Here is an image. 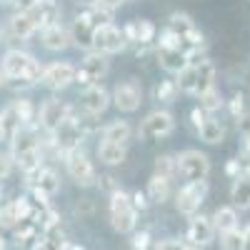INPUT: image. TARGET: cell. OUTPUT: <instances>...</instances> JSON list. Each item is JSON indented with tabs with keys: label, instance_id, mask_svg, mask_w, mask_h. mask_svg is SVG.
Returning <instances> with one entry per match:
<instances>
[{
	"label": "cell",
	"instance_id": "obj_42",
	"mask_svg": "<svg viewBox=\"0 0 250 250\" xmlns=\"http://www.w3.org/2000/svg\"><path fill=\"white\" fill-rule=\"evenodd\" d=\"M95 185L100 188V190H103V193H108V195H113L115 190H120V185H118V180H115L113 175H100Z\"/></svg>",
	"mask_w": 250,
	"mask_h": 250
},
{
	"label": "cell",
	"instance_id": "obj_10",
	"mask_svg": "<svg viewBox=\"0 0 250 250\" xmlns=\"http://www.w3.org/2000/svg\"><path fill=\"white\" fill-rule=\"evenodd\" d=\"M113 103L118 105L120 113H135L143 103V90L135 80H125V83H118L113 88Z\"/></svg>",
	"mask_w": 250,
	"mask_h": 250
},
{
	"label": "cell",
	"instance_id": "obj_53",
	"mask_svg": "<svg viewBox=\"0 0 250 250\" xmlns=\"http://www.w3.org/2000/svg\"><path fill=\"white\" fill-rule=\"evenodd\" d=\"M125 3V0H100V8H105V10H115Z\"/></svg>",
	"mask_w": 250,
	"mask_h": 250
},
{
	"label": "cell",
	"instance_id": "obj_40",
	"mask_svg": "<svg viewBox=\"0 0 250 250\" xmlns=\"http://www.w3.org/2000/svg\"><path fill=\"white\" fill-rule=\"evenodd\" d=\"M230 115L235 118V120H240L243 115H248V110H245V95L243 93H235L233 98H230Z\"/></svg>",
	"mask_w": 250,
	"mask_h": 250
},
{
	"label": "cell",
	"instance_id": "obj_59",
	"mask_svg": "<svg viewBox=\"0 0 250 250\" xmlns=\"http://www.w3.org/2000/svg\"><path fill=\"white\" fill-rule=\"evenodd\" d=\"M0 250H5V240H3V235H0Z\"/></svg>",
	"mask_w": 250,
	"mask_h": 250
},
{
	"label": "cell",
	"instance_id": "obj_32",
	"mask_svg": "<svg viewBox=\"0 0 250 250\" xmlns=\"http://www.w3.org/2000/svg\"><path fill=\"white\" fill-rule=\"evenodd\" d=\"M200 98V110L203 113H215V110H220L223 108V95H220V90L218 88H210V90H205L203 95H198Z\"/></svg>",
	"mask_w": 250,
	"mask_h": 250
},
{
	"label": "cell",
	"instance_id": "obj_19",
	"mask_svg": "<svg viewBox=\"0 0 250 250\" xmlns=\"http://www.w3.org/2000/svg\"><path fill=\"white\" fill-rule=\"evenodd\" d=\"M43 45H45V50H50V53H60V50H65L68 45H73V40H70V30H68L65 25H60V23H55V25L45 28V30H43Z\"/></svg>",
	"mask_w": 250,
	"mask_h": 250
},
{
	"label": "cell",
	"instance_id": "obj_9",
	"mask_svg": "<svg viewBox=\"0 0 250 250\" xmlns=\"http://www.w3.org/2000/svg\"><path fill=\"white\" fill-rule=\"evenodd\" d=\"M128 48L123 38V30L115 28V25H105V28H98L95 35H93V50L100 53V55H113V53H120Z\"/></svg>",
	"mask_w": 250,
	"mask_h": 250
},
{
	"label": "cell",
	"instance_id": "obj_21",
	"mask_svg": "<svg viewBox=\"0 0 250 250\" xmlns=\"http://www.w3.org/2000/svg\"><path fill=\"white\" fill-rule=\"evenodd\" d=\"M130 138H133V128L128 120H113L110 125L103 128V140H108V143H118V145L128 148Z\"/></svg>",
	"mask_w": 250,
	"mask_h": 250
},
{
	"label": "cell",
	"instance_id": "obj_16",
	"mask_svg": "<svg viewBox=\"0 0 250 250\" xmlns=\"http://www.w3.org/2000/svg\"><path fill=\"white\" fill-rule=\"evenodd\" d=\"M110 93L103 88V85H90L85 88V93H83L80 103H83V110L85 113H93V115H100V113H105L108 105H110Z\"/></svg>",
	"mask_w": 250,
	"mask_h": 250
},
{
	"label": "cell",
	"instance_id": "obj_29",
	"mask_svg": "<svg viewBox=\"0 0 250 250\" xmlns=\"http://www.w3.org/2000/svg\"><path fill=\"white\" fill-rule=\"evenodd\" d=\"M153 175H160V178H173L178 175V155H168V153H163L155 158V173Z\"/></svg>",
	"mask_w": 250,
	"mask_h": 250
},
{
	"label": "cell",
	"instance_id": "obj_20",
	"mask_svg": "<svg viewBox=\"0 0 250 250\" xmlns=\"http://www.w3.org/2000/svg\"><path fill=\"white\" fill-rule=\"evenodd\" d=\"M8 28H10V35L18 38V40H28V38L38 30L35 23L30 20V15H28L25 10H15V13L10 15V20H8Z\"/></svg>",
	"mask_w": 250,
	"mask_h": 250
},
{
	"label": "cell",
	"instance_id": "obj_34",
	"mask_svg": "<svg viewBox=\"0 0 250 250\" xmlns=\"http://www.w3.org/2000/svg\"><path fill=\"white\" fill-rule=\"evenodd\" d=\"M75 118V123H78V128H80V133L83 135H93V133H98L100 130V115H93V113H85L83 110L80 115H73Z\"/></svg>",
	"mask_w": 250,
	"mask_h": 250
},
{
	"label": "cell",
	"instance_id": "obj_5",
	"mask_svg": "<svg viewBox=\"0 0 250 250\" xmlns=\"http://www.w3.org/2000/svg\"><path fill=\"white\" fill-rule=\"evenodd\" d=\"M175 130V118L173 113L168 110H153L143 118L140 128H138V135L140 140H158V138H165Z\"/></svg>",
	"mask_w": 250,
	"mask_h": 250
},
{
	"label": "cell",
	"instance_id": "obj_11",
	"mask_svg": "<svg viewBox=\"0 0 250 250\" xmlns=\"http://www.w3.org/2000/svg\"><path fill=\"white\" fill-rule=\"evenodd\" d=\"M40 83L50 90H62V88H68L70 83H75V68L70 62H50V65L43 68Z\"/></svg>",
	"mask_w": 250,
	"mask_h": 250
},
{
	"label": "cell",
	"instance_id": "obj_22",
	"mask_svg": "<svg viewBox=\"0 0 250 250\" xmlns=\"http://www.w3.org/2000/svg\"><path fill=\"white\" fill-rule=\"evenodd\" d=\"M158 62H160V68L163 70H168V73H183L188 68V58L183 50H168V48H158Z\"/></svg>",
	"mask_w": 250,
	"mask_h": 250
},
{
	"label": "cell",
	"instance_id": "obj_50",
	"mask_svg": "<svg viewBox=\"0 0 250 250\" xmlns=\"http://www.w3.org/2000/svg\"><path fill=\"white\" fill-rule=\"evenodd\" d=\"M238 133H240L245 140L250 138V113H248V115H243V118L238 120Z\"/></svg>",
	"mask_w": 250,
	"mask_h": 250
},
{
	"label": "cell",
	"instance_id": "obj_6",
	"mask_svg": "<svg viewBox=\"0 0 250 250\" xmlns=\"http://www.w3.org/2000/svg\"><path fill=\"white\" fill-rule=\"evenodd\" d=\"M70 115H73V108L68 105V103H62V100H58V98H48L43 105H40V110H38V123H40V128L50 135V133H55Z\"/></svg>",
	"mask_w": 250,
	"mask_h": 250
},
{
	"label": "cell",
	"instance_id": "obj_44",
	"mask_svg": "<svg viewBox=\"0 0 250 250\" xmlns=\"http://www.w3.org/2000/svg\"><path fill=\"white\" fill-rule=\"evenodd\" d=\"M10 173H13V158L8 153H0V183L8 180Z\"/></svg>",
	"mask_w": 250,
	"mask_h": 250
},
{
	"label": "cell",
	"instance_id": "obj_38",
	"mask_svg": "<svg viewBox=\"0 0 250 250\" xmlns=\"http://www.w3.org/2000/svg\"><path fill=\"white\" fill-rule=\"evenodd\" d=\"M20 220L15 215V208L13 203H5V205H0V228H15Z\"/></svg>",
	"mask_w": 250,
	"mask_h": 250
},
{
	"label": "cell",
	"instance_id": "obj_33",
	"mask_svg": "<svg viewBox=\"0 0 250 250\" xmlns=\"http://www.w3.org/2000/svg\"><path fill=\"white\" fill-rule=\"evenodd\" d=\"M135 28H138V45H150L153 40H155L158 28H155L153 20L140 18V20H135Z\"/></svg>",
	"mask_w": 250,
	"mask_h": 250
},
{
	"label": "cell",
	"instance_id": "obj_30",
	"mask_svg": "<svg viewBox=\"0 0 250 250\" xmlns=\"http://www.w3.org/2000/svg\"><path fill=\"white\" fill-rule=\"evenodd\" d=\"M13 108H15V113H18V118H20V123H23V125H35L38 108H35V103H33V100L20 98V100L13 103Z\"/></svg>",
	"mask_w": 250,
	"mask_h": 250
},
{
	"label": "cell",
	"instance_id": "obj_2",
	"mask_svg": "<svg viewBox=\"0 0 250 250\" xmlns=\"http://www.w3.org/2000/svg\"><path fill=\"white\" fill-rule=\"evenodd\" d=\"M110 223L118 233H133L138 225V210L133 208L130 195L123 188L110 195Z\"/></svg>",
	"mask_w": 250,
	"mask_h": 250
},
{
	"label": "cell",
	"instance_id": "obj_41",
	"mask_svg": "<svg viewBox=\"0 0 250 250\" xmlns=\"http://www.w3.org/2000/svg\"><path fill=\"white\" fill-rule=\"evenodd\" d=\"M130 248H133V250H148V248H150V233H148V230H133Z\"/></svg>",
	"mask_w": 250,
	"mask_h": 250
},
{
	"label": "cell",
	"instance_id": "obj_52",
	"mask_svg": "<svg viewBox=\"0 0 250 250\" xmlns=\"http://www.w3.org/2000/svg\"><path fill=\"white\" fill-rule=\"evenodd\" d=\"M3 5H15L18 10H30L35 5V0H3Z\"/></svg>",
	"mask_w": 250,
	"mask_h": 250
},
{
	"label": "cell",
	"instance_id": "obj_51",
	"mask_svg": "<svg viewBox=\"0 0 250 250\" xmlns=\"http://www.w3.org/2000/svg\"><path fill=\"white\" fill-rule=\"evenodd\" d=\"M225 173L230 175L233 180H238V178L243 175V170H240V165H238V160H228V165H225Z\"/></svg>",
	"mask_w": 250,
	"mask_h": 250
},
{
	"label": "cell",
	"instance_id": "obj_56",
	"mask_svg": "<svg viewBox=\"0 0 250 250\" xmlns=\"http://www.w3.org/2000/svg\"><path fill=\"white\" fill-rule=\"evenodd\" d=\"M8 138V130H5V123H3V118H0V140H5Z\"/></svg>",
	"mask_w": 250,
	"mask_h": 250
},
{
	"label": "cell",
	"instance_id": "obj_23",
	"mask_svg": "<svg viewBox=\"0 0 250 250\" xmlns=\"http://www.w3.org/2000/svg\"><path fill=\"white\" fill-rule=\"evenodd\" d=\"M98 158H100V163H105V165H120L125 158H128V148H125V145H118V143L100 140Z\"/></svg>",
	"mask_w": 250,
	"mask_h": 250
},
{
	"label": "cell",
	"instance_id": "obj_17",
	"mask_svg": "<svg viewBox=\"0 0 250 250\" xmlns=\"http://www.w3.org/2000/svg\"><path fill=\"white\" fill-rule=\"evenodd\" d=\"M28 183L33 185V190L45 195V198H53L58 190H60V178L53 168H40L38 173L28 175Z\"/></svg>",
	"mask_w": 250,
	"mask_h": 250
},
{
	"label": "cell",
	"instance_id": "obj_18",
	"mask_svg": "<svg viewBox=\"0 0 250 250\" xmlns=\"http://www.w3.org/2000/svg\"><path fill=\"white\" fill-rule=\"evenodd\" d=\"M80 70L85 73V78L93 83V85H98V80H103V78L108 75V70H110L108 55H100V53L90 50L85 58H83V65H80Z\"/></svg>",
	"mask_w": 250,
	"mask_h": 250
},
{
	"label": "cell",
	"instance_id": "obj_57",
	"mask_svg": "<svg viewBox=\"0 0 250 250\" xmlns=\"http://www.w3.org/2000/svg\"><path fill=\"white\" fill-rule=\"evenodd\" d=\"M8 83V78H5V73H3V65H0V85H5Z\"/></svg>",
	"mask_w": 250,
	"mask_h": 250
},
{
	"label": "cell",
	"instance_id": "obj_48",
	"mask_svg": "<svg viewBox=\"0 0 250 250\" xmlns=\"http://www.w3.org/2000/svg\"><path fill=\"white\" fill-rule=\"evenodd\" d=\"M188 245L185 243H180V240H163V243H158L153 250H185Z\"/></svg>",
	"mask_w": 250,
	"mask_h": 250
},
{
	"label": "cell",
	"instance_id": "obj_15",
	"mask_svg": "<svg viewBox=\"0 0 250 250\" xmlns=\"http://www.w3.org/2000/svg\"><path fill=\"white\" fill-rule=\"evenodd\" d=\"M68 30H70V40H73V45H75V48H80V50H88V53L93 50V35H95V28L90 25L88 13L78 15Z\"/></svg>",
	"mask_w": 250,
	"mask_h": 250
},
{
	"label": "cell",
	"instance_id": "obj_13",
	"mask_svg": "<svg viewBox=\"0 0 250 250\" xmlns=\"http://www.w3.org/2000/svg\"><path fill=\"white\" fill-rule=\"evenodd\" d=\"M30 15V20L35 23V28H50L58 23V18H60V5H58V0H35V5L30 10H25Z\"/></svg>",
	"mask_w": 250,
	"mask_h": 250
},
{
	"label": "cell",
	"instance_id": "obj_58",
	"mask_svg": "<svg viewBox=\"0 0 250 250\" xmlns=\"http://www.w3.org/2000/svg\"><path fill=\"white\" fill-rule=\"evenodd\" d=\"M243 150H245V153H248V158H250V138L245 140V145H243Z\"/></svg>",
	"mask_w": 250,
	"mask_h": 250
},
{
	"label": "cell",
	"instance_id": "obj_8",
	"mask_svg": "<svg viewBox=\"0 0 250 250\" xmlns=\"http://www.w3.org/2000/svg\"><path fill=\"white\" fill-rule=\"evenodd\" d=\"M83 138H85V135L80 133L75 118L70 115L55 133H50V145H53V150H55L58 155H68L70 150L80 148V140H83Z\"/></svg>",
	"mask_w": 250,
	"mask_h": 250
},
{
	"label": "cell",
	"instance_id": "obj_26",
	"mask_svg": "<svg viewBox=\"0 0 250 250\" xmlns=\"http://www.w3.org/2000/svg\"><path fill=\"white\" fill-rule=\"evenodd\" d=\"M198 135H200V140H205L208 145H220V143L225 140V125H223L220 120H215V118H208V120L203 123V128L198 130Z\"/></svg>",
	"mask_w": 250,
	"mask_h": 250
},
{
	"label": "cell",
	"instance_id": "obj_1",
	"mask_svg": "<svg viewBox=\"0 0 250 250\" xmlns=\"http://www.w3.org/2000/svg\"><path fill=\"white\" fill-rule=\"evenodd\" d=\"M0 65H3V73L8 80L13 78H28L30 83H40V78H43V65L25 50H8L3 55V60H0Z\"/></svg>",
	"mask_w": 250,
	"mask_h": 250
},
{
	"label": "cell",
	"instance_id": "obj_61",
	"mask_svg": "<svg viewBox=\"0 0 250 250\" xmlns=\"http://www.w3.org/2000/svg\"><path fill=\"white\" fill-rule=\"evenodd\" d=\"M185 250H198V248H185Z\"/></svg>",
	"mask_w": 250,
	"mask_h": 250
},
{
	"label": "cell",
	"instance_id": "obj_7",
	"mask_svg": "<svg viewBox=\"0 0 250 250\" xmlns=\"http://www.w3.org/2000/svg\"><path fill=\"white\" fill-rule=\"evenodd\" d=\"M208 195V183L205 180H198V183H185L178 195H175V208H178V213L183 215H198L200 210V205Z\"/></svg>",
	"mask_w": 250,
	"mask_h": 250
},
{
	"label": "cell",
	"instance_id": "obj_55",
	"mask_svg": "<svg viewBox=\"0 0 250 250\" xmlns=\"http://www.w3.org/2000/svg\"><path fill=\"white\" fill-rule=\"evenodd\" d=\"M243 240H245V250H250V225L243 230Z\"/></svg>",
	"mask_w": 250,
	"mask_h": 250
},
{
	"label": "cell",
	"instance_id": "obj_31",
	"mask_svg": "<svg viewBox=\"0 0 250 250\" xmlns=\"http://www.w3.org/2000/svg\"><path fill=\"white\" fill-rule=\"evenodd\" d=\"M178 93H180L178 80H160L158 85H155V90H153L155 100H160V103H175Z\"/></svg>",
	"mask_w": 250,
	"mask_h": 250
},
{
	"label": "cell",
	"instance_id": "obj_12",
	"mask_svg": "<svg viewBox=\"0 0 250 250\" xmlns=\"http://www.w3.org/2000/svg\"><path fill=\"white\" fill-rule=\"evenodd\" d=\"M30 150H40V140L35 133V125H20L15 133H10V158L25 155Z\"/></svg>",
	"mask_w": 250,
	"mask_h": 250
},
{
	"label": "cell",
	"instance_id": "obj_24",
	"mask_svg": "<svg viewBox=\"0 0 250 250\" xmlns=\"http://www.w3.org/2000/svg\"><path fill=\"white\" fill-rule=\"evenodd\" d=\"M210 88H215V65L210 60H203L195 68V95H203Z\"/></svg>",
	"mask_w": 250,
	"mask_h": 250
},
{
	"label": "cell",
	"instance_id": "obj_45",
	"mask_svg": "<svg viewBox=\"0 0 250 250\" xmlns=\"http://www.w3.org/2000/svg\"><path fill=\"white\" fill-rule=\"evenodd\" d=\"M130 200H133V208H135V210H148V205H150L148 193H143V190H135V193L130 195Z\"/></svg>",
	"mask_w": 250,
	"mask_h": 250
},
{
	"label": "cell",
	"instance_id": "obj_47",
	"mask_svg": "<svg viewBox=\"0 0 250 250\" xmlns=\"http://www.w3.org/2000/svg\"><path fill=\"white\" fill-rule=\"evenodd\" d=\"M8 85H10L15 93H23V90H30L35 83H30L28 78H13V80H8Z\"/></svg>",
	"mask_w": 250,
	"mask_h": 250
},
{
	"label": "cell",
	"instance_id": "obj_35",
	"mask_svg": "<svg viewBox=\"0 0 250 250\" xmlns=\"http://www.w3.org/2000/svg\"><path fill=\"white\" fill-rule=\"evenodd\" d=\"M220 248L223 250H245V240H243V230L240 228H233L220 235Z\"/></svg>",
	"mask_w": 250,
	"mask_h": 250
},
{
	"label": "cell",
	"instance_id": "obj_14",
	"mask_svg": "<svg viewBox=\"0 0 250 250\" xmlns=\"http://www.w3.org/2000/svg\"><path fill=\"white\" fill-rule=\"evenodd\" d=\"M213 233H215V228H213V220L210 218H205V215H193L190 218V225H188V240H190L193 248H205V245H210L213 243Z\"/></svg>",
	"mask_w": 250,
	"mask_h": 250
},
{
	"label": "cell",
	"instance_id": "obj_4",
	"mask_svg": "<svg viewBox=\"0 0 250 250\" xmlns=\"http://www.w3.org/2000/svg\"><path fill=\"white\" fill-rule=\"evenodd\" d=\"M62 158H65L68 175H70L78 185L90 188V185L98 183V173H95V168H93V160L85 155V150L75 148V150H70L68 155H62Z\"/></svg>",
	"mask_w": 250,
	"mask_h": 250
},
{
	"label": "cell",
	"instance_id": "obj_27",
	"mask_svg": "<svg viewBox=\"0 0 250 250\" xmlns=\"http://www.w3.org/2000/svg\"><path fill=\"white\" fill-rule=\"evenodd\" d=\"M230 200H233V208H240V210H248L250 208V175H240L233 183Z\"/></svg>",
	"mask_w": 250,
	"mask_h": 250
},
{
	"label": "cell",
	"instance_id": "obj_28",
	"mask_svg": "<svg viewBox=\"0 0 250 250\" xmlns=\"http://www.w3.org/2000/svg\"><path fill=\"white\" fill-rule=\"evenodd\" d=\"M148 200L150 203H165L170 198V180L168 178H160V175H153L148 180Z\"/></svg>",
	"mask_w": 250,
	"mask_h": 250
},
{
	"label": "cell",
	"instance_id": "obj_37",
	"mask_svg": "<svg viewBox=\"0 0 250 250\" xmlns=\"http://www.w3.org/2000/svg\"><path fill=\"white\" fill-rule=\"evenodd\" d=\"M178 88L183 93H193L195 95V68L193 65H188L180 75H178Z\"/></svg>",
	"mask_w": 250,
	"mask_h": 250
},
{
	"label": "cell",
	"instance_id": "obj_43",
	"mask_svg": "<svg viewBox=\"0 0 250 250\" xmlns=\"http://www.w3.org/2000/svg\"><path fill=\"white\" fill-rule=\"evenodd\" d=\"M93 210H95V203L90 198H83L75 203V215H80V218H90Z\"/></svg>",
	"mask_w": 250,
	"mask_h": 250
},
{
	"label": "cell",
	"instance_id": "obj_39",
	"mask_svg": "<svg viewBox=\"0 0 250 250\" xmlns=\"http://www.w3.org/2000/svg\"><path fill=\"white\" fill-rule=\"evenodd\" d=\"M158 48H168V50H183L180 48V38L170 30V28H165L160 33V40H158Z\"/></svg>",
	"mask_w": 250,
	"mask_h": 250
},
{
	"label": "cell",
	"instance_id": "obj_49",
	"mask_svg": "<svg viewBox=\"0 0 250 250\" xmlns=\"http://www.w3.org/2000/svg\"><path fill=\"white\" fill-rule=\"evenodd\" d=\"M205 120H208V113H203L200 108H193V110H190V123L195 125V130L203 128V123H205Z\"/></svg>",
	"mask_w": 250,
	"mask_h": 250
},
{
	"label": "cell",
	"instance_id": "obj_3",
	"mask_svg": "<svg viewBox=\"0 0 250 250\" xmlns=\"http://www.w3.org/2000/svg\"><path fill=\"white\" fill-rule=\"evenodd\" d=\"M210 173V160L200 150H183L178 155V175L185 183H198L205 180Z\"/></svg>",
	"mask_w": 250,
	"mask_h": 250
},
{
	"label": "cell",
	"instance_id": "obj_36",
	"mask_svg": "<svg viewBox=\"0 0 250 250\" xmlns=\"http://www.w3.org/2000/svg\"><path fill=\"white\" fill-rule=\"evenodd\" d=\"M88 20H90V25L98 30V28H105V25H113L110 20H113V10H105V8H90L88 13Z\"/></svg>",
	"mask_w": 250,
	"mask_h": 250
},
{
	"label": "cell",
	"instance_id": "obj_54",
	"mask_svg": "<svg viewBox=\"0 0 250 250\" xmlns=\"http://www.w3.org/2000/svg\"><path fill=\"white\" fill-rule=\"evenodd\" d=\"M78 5H83V8H98L100 5V0H75Z\"/></svg>",
	"mask_w": 250,
	"mask_h": 250
},
{
	"label": "cell",
	"instance_id": "obj_60",
	"mask_svg": "<svg viewBox=\"0 0 250 250\" xmlns=\"http://www.w3.org/2000/svg\"><path fill=\"white\" fill-rule=\"evenodd\" d=\"M0 200H3V188H0Z\"/></svg>",
	"mask_w": 250,
	"mask_h": 250
},
{
	"label": "cell",
	"instance_id": "obj_46",
	"mask_svg": "<svg viewBox=\"0 0 250 250\" xmlns=\"http://www.w3.org/2000/svg\"><path fill=\"white\" fill-rule=\"evenodd\" d=\"M123 38H125V43H128V45H138V28H135V20L123 28Z\"/></svg>",
	"mask_w": 250,
	"mask_h": 250
},
{
	"label": "cell",
	"instance_id": "obj_25",
	"mask_svg": "<svg viewBox=\"0 0 250 250\" xmlns=\"http://www.w3.org/2000/svg\"><path fill=\"white\" fill-rule=\"evenodd\" d=\"M210 220H213V228L220 235L228 233V230H233V228H238V213H235V208H230V205L218 208Z\"/></svg>",
	"mask_w": 250,
	"mask_h": 250
}]
</instances>
